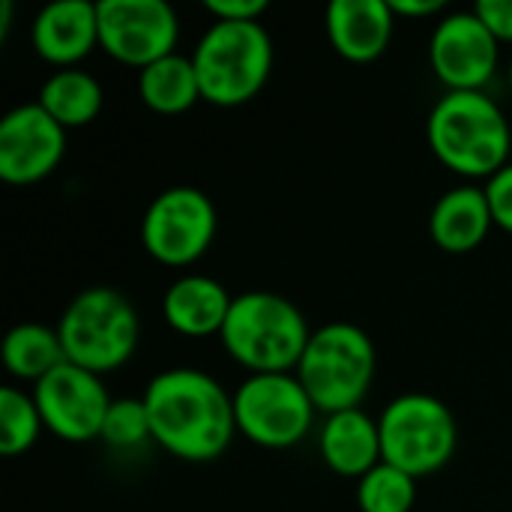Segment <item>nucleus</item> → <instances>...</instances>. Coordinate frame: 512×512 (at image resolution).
<instances>
[{"instance_id":"5701e85b","label":"nucleus","mask_w":512,"mask_h":512,"mask_svg":"<svg viewBox=\"0 0 512 512\" xmlns=\"http://www.w3.org/2000/svg\"><path fill=\"white\" fill-rule=\"evenodd\" d=\"M42 429L45 423H42L33 393L12 387V384L3 387L0 390V453L9 459L27 453L36 444Z\"/></svg>"},{"instance_id":"c756f323","label":"nucleus","mask_w":512,"mask_h":512,"mask_svg":"<svg viewBox=\"0 0 512 512\" xmlns=\"http://www.w3.org/2000/svg\"><path fill=\"white\" fill-rule=\"evenodd\" d=\"M507 87H510V96H512V54H510V60H507Z\"/></svg>"},{"instance_id":"4be33fe9","label":"nucleus","mask_w":512,"mask_h":512,"mask_svg":"<svg viewBox=\"0 0 512 512\" xmlns=\"http://www.w3.org/2000/svg\"><path fill=\"white\" fill-rule=\"evenodd\" d=\"M417 504V480L390 462H378L357 480L360 512H411Z\"/></svg>"},{"instance_id":"0eeeda50","label":"nucleus","mask_w":512,"mask_h":512,"mask_svg":"<svg viewBox=\"0 0 512 512\" xmlns=\"http://www.w3.org/2000/svg\"><path fill=\"white\" fill-rule=\"evenodd\" d=\"M381 459L414 480L441 471L459 447L456 414L432 393H402L378 417Z\"/></svg>"},{"instance_id":"393cba45","label":"nucleus","mask_w":512,"mask_h":512,"mask_svg":"<svg viewBox=\"0 0 512 512\" xmlns=\"http://www.w3.org/2000/svg\"><path fill=\"white\" fill-rule=\"evenodd\" d=\"M483 189H486L495 225L512 234V162L504 165L495 177H489Z\"/></svg>"},{"instance_id":"f03ea898","label":"nucleus","mask_w":512,"mask_h":512,"mask_svg":"<svg viewBox=\"0 0 512 512\" xmlns=\"http://www.w3.org/2000/svg\"><path fill=\"white\" fill-rule=\"evenodd\" d=\"M426 141L444 168L468 180H489L512 162L510 120L486 90L438 96L426 117Z\"/></svg>"},{"instance_id":"423d86ee","label":"nucleus","mask_w":512,"mask_h":512,"mask_svg":"<svg viewBox=\"0 0 512 512\" xmlns=\"http://www.w3.org/2000/svg\"><path fill=\"white\" fill-rule=\"evenodd\" d=\"M294 375L324 417L360 408L375 381V345L363 327L330 321L312 330Z\"/></svg>"},{"instance_id":"c85d7f7f","label":"nucleus","mask_w":512,"mask_h":512,"mask_svg":"<svg viewBox=\"0 0 512 512\" xmlns=\"http://www.w3.org/2000/svg\"><path fill=\"white\" fill-rule=\"evenodd\" d=\"M12 21V0H0V39H6Z\"/></svg>"},{"instance_id":"9b49d317","label":"nucleus","mask_w":512,"mask_h":512,"mask_svg":"<svg viewBox=\"0 0 512 512\" xmlns=\"http://www.w3.org/2000/svg\"><path fill=\"white\" fill-rule=\"evenodd\" d=\"M33 399L45 429L66 444H87L102 438V423L111 408V396L102 375L63 363L33 384Z\"/></svg>"},{"instance_id":"ddd939ff","label":"nucleus","mask_w":512,"mask_h":512,"mask_svg":"<svg viewBox=\"0 0 512 512\" xmlns=\"http://www.w3.org/2000/svg\"><path fill=\"white\" fill-rule=\"evenodd\" d=\"M66 156V129L33 99L0 120V180L30 186L57 171Z\"/></svg>"},{"instance_id":"7ed1b4c3","label":"nucleus","mask_w":512,"mask_h":512,"mask_svg":"<svg viewBox=\"0 0 512 512\" xmlns=\"http://www.w3.org/2000/svg\"><path fill=\"white\" fill-rule=\"evenodd\" d=\"M309 321L297 303L276 291H243L234 297L219 333L228 357L249 375L294 372L306 345Z\"/></svg>"},{"instance_id":"aec40b11","label":"nucleus","mask_w":512,"mask_h":512,"mask_svg":"<svg viewBox=\"0 0 512 512\" xmlns=\"http://www.w3.org/2000/svg\"><path fill=\"white\" fill-rule=\"evenodd\" d=\"M138 96L156 114H183L201 99L192 57L174 51L138 69Z\"/></svg>"},{"instance_id":"2eb2a0df","label":"nucleus","mask_w":512,"mask_h":512,"mask_svg":"<svg viewBox=\"0 0 512 512\" xmlns=\"http://www.w3.org/2000/svg\"><path fill=\"white\" fill-rule=\"evenodd\" d=\"M324 30L339 57L372 63L390 48L396 15L390 0H333L324 9Z\"/></svg>"},{"instance_id":"b1692460","label":"nucleus","mask_w":512,"mask_h":512,"mask_svg":"<svg viewBox=\"0 0 512 512\" xmlns=\"http://www.w3.org/2000/svg\"><path fill=\"white\" fill-rule=\"evenodd\" d=\"M99 441H105L114 450H135V447L153 441L144 399H114L105 414Z\"/></svg>"},{"instance_id":"4468645a","label":"nucleus","mask_w":512,"mask_h":512,"mask_svg":"<svg viewBox=\"0 0 512 512\" xmlns=\"http://www.w3.org/2000/svg\"><path fill=\"white\" fill-rule=\"evenodd\" d=\"M33 51L57 66L69 69L99 45V12L93 0H54L42 6L30 24Z\"/></svg>"},{"instance_id":"9d476101","label":"nucleus","mask_w":512,"mask_h":512,"mask_svg":"<svg viewBox=\"0 0 512 512\" xmlns=\"http://www.w3.org/2000/svg\"><path fill=\"white\" fill-rule=\"evenodd\" d=\"M99 48L117 63L144 69L177 51L180 18L168 0H96Z\"/></svg>"},{"instance_id":"f8f14e48","label":"nucleus","mask_w":512,"mask_h":512,"mask_svg":"<svg viewBox=\"0 0 512 512\" xmlns=\"http://www.w3.org/2000/svg\"><path fill=\"white\" fill-rule=\"evenodd\" d=\"M429 63L447 90H486L501 66V42L474 9H456L432 27Z\"/></svg>"},{"instance_id":"1a4fd4ad","label":"nucleus","mask_w":512,"mask_h":512,"mask_svg":"<svg viewBox=\"0 0 512 512\" xmlns=\"http://www.w3.org/2000/svg\"><path fill=\"white\" fill-rule=\"evenodd\" d=\"M219 210L198 186L162 189L141 216V246L165 267H189L213 246Z\"/></svg>"},{"instance_id":"412c9836","label":"nucleus","mask_w":512,"mask_h":512,"mask_svg":"<svg viewBox=\"0 0 512 512\" xmlns=\"http://www.w3.org/2000/svg\"><path fill=\"white\" fill-rule=\"evenodd\" d=\"M63 363H66V351H63L57 327L24 321V324H15L3 339V366L18 381L36 384Z\"/></svg>"},{"instance_id":"6e6552de","label":"nucleus","mask_w":512,"mask_h":512,"mask_svg":"<svg viewBox=\"0 0 512 512\" xmlns=\"http://www.w3.org/2000/svg\"><path fill=\"white\" fill-rule=\"evenodd\" d=\"M318 408L294 372L249 375L234 390L237 432L267 450H288L300 444L315 423Z\"/></svg>"},{"instance_id":"6ab92c4d","label":"nucleus","mask_w":512,"mask_h":512,"mask_svg":"<svg viewBox=\"0 0 512 512\" xmlns=\"http://www.w3.org/2000/svg\"><path fill=\"white\" fill-rule=\"evenodd\" d=\"M36 102L63 129H78V126H87L99 117L102 102H105V90L93 72H87L81 66H69V69H54L42 81Z\"/></svg>"},{"instance_id":"39448f33","label":"nucleus","mask_w":512,"mask_h":512,"mask_svg":"<svg viewBox=\"0 0 512 512\" xmlns=\"http://www.w3.org/2000/svg\"><path fill=\"white\" fill-rule=\"evenodd\" d=\"M57 333L69 363L105 375L126 366L135 354L141 318L132 300L117 288L90 285L66 303Z\"/></svg>"},{"instance_id":"bb28decb","label":"nucleus","mask_w":512,"mask_h":512,"mask_svg":"<svg viewBox=\"0 0 512 512\" xmlns=\"http://www.w3.org/2000/svg\"><path fill=\"white\" fill-rule=\"evenodd\" d=\"M204 9L213 21H258L267 12V0H207Z\"/></svg>"},{"instance_id":"dca6fc26","label":"nucleus","mask_w":512,"mask_h":512,"mask_svg":"<svg viewBox=\"0 0 512 512\" xmlns=\"http://www.w3.org/2000/svg\"><path fill=\"white\" fill-rule=\"evenodd\" d=\"M231 303L234 297L219 279L204 273H186L168 285L162 297V318L174 333L189 339H204L213 333L219 336Z\"/></svg>"},{"instance_id":"f3484780","label":"nucleus","mask_w":512,"mask_h":512,"mask_svg":"<svg viewBox=\"0 0 512 512\" xmlns=\"http://www.w3.org/2000/svg\"><path fill=\"white\" fill-rule=\"evenodd\" d=\"M492 207L483 186L462 183L447 189L429 213V234L438 249L465 255L474 252L492 231Z\"/></svg>"},{"instance_id":"cd10ccee","label":"nucleus","mask_w":512,"mask_h":512,"mask_svg":"<svg viewBox=\"0 0 512 512\" xmlns=\"http://www.w3.org/2000/svg\"><path fill=\"white\" fill-rule=\"evenodd\" d=\"M390 9L393 15L399 18H426V15H435L441 9H447L444 0H390Z\"/></svg>"},{"instance_id":"20e7f679","label":"nucleus","mask_w":512,"mask_h":512,"mask_svg":"<svg viewBox=\"0 0 512 512\" xmlns=\"http://www.w3.org/2000/svg\"><path fill=\"white\" fill-rule=\"evenodd\" d=\"M201 99L237 108L255 99L273 72V39L261 21H213L192 48Z\"/></svg>"},{"instance_id":"a878e982","label":"nucleus","mask_w":512,"mask_h":512,"mask_svg":"<svg viewBox=\"0 0 512 512\" xmlns=\"http://www.w3.org/2000/svg\"><path fill=\"white\" fill-rule=\"evenodd\" d=\"M474 12L498 42H512V0H477Z\"/></svg>"},{"instance_id":"a211bd4d","label":"nucleus","mask_w":512,"mask_h":512,"mask_svg":"<svg viewBox=\"0 0 512 512\" xmlns=\"http://www.w3.org/2000/svg\"><path fill=\"white\" fill-rule=\"evenodd\" d=\"M318 453L333 474L360 480L378 462H384L378 420H372L360 408L327 414L318 432Z\"/></svg>"},{"instance_id":"f257e3e1","label":"nucleus","mask_w":512,"mask_h":512,"mask_svg":"<svg viewBox=\"0 0 512 512\" xmlns=\"http://www.w3.org/2000/svg\"><path fill=\"white\" fill-rule=\"evenodd\" d=\"M141 399L153 441L183 462H213L237 435L234 396L201 369H165L150 378Z\"/></svg>"}]
</instances>
